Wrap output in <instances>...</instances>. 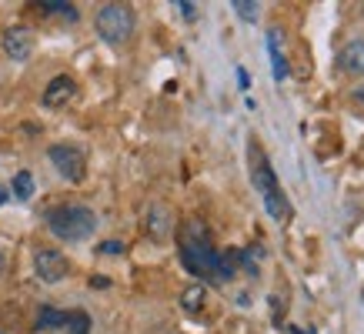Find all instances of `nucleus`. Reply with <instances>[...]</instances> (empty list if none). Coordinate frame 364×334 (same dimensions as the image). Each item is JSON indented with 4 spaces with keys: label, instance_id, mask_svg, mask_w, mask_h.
I'll use <instances>...</instances> for the list:
<instances>
[{
    "label": "nucleus",
    "instance_id": "4be33fe9",
    "mask_svg": "<svg viewBox=\"0 0 364 334\" xmlns=\"http://www.w3.org/2000/svg\"><path fill=\"white\" fill-rule=\"evenodd\" d=\"M7 198H11V194H7V188L0 184V204H7Z\"/></svg>",
    "mask_w": 364,
    "mask_h": 334
},
{
    "label": "nucleus",
    "instance_id": "f8f14e48",
    "mask_svg": "<svg viewBox=\"0 0 364 334\" xmlns=\"http://www.w3.org/2000/svg\"><path fill=\"white\" fill-rule=\"evenodd\" d=\"M204 301H208L204 284H191V288H184V294H181V308L188 314H198L200 308H204Z\"/></svg>",
    "mask_w": 364,
    "mask_h": 334
},
{
    "label": "nucleus",
    "instance_id": "b1692460",
    "mask_svg": "<svg viewBox=\"0 0 364 334\" xmlns=\"http://www.w3.org/2000/svg\"><path fill=\"white\" fill-rule=\"evenodd\" d=\"M294 334H311V331H301V328H294Z\"/></svg>",
    "mask_w": 364,
    "mask_h": 334
},
{
    "label": "nucleus",
    "instance_id": "9b49d317",
    "mask_svg": "<svg viewBox=\"0 0 364 334\" xmlns=\"http://www.w3.org/2000/svg\"><path fill=\"white\" fill-rule=\"evenodd\" d=\"M277 37H281V33L271 27V31H267V50H271V64H274V80H284L287 74H291V67H287L284 54H281V47H277Z\"/></svg>",
    "mask_w": 364,
    "mask_h": 334
},
{
    "label": "nucleus",
    "instance_id": "7ed1b4c3",
    "mask_svg": "<svg viewBox=\"0 0 364 334\" xmlns=\"http://www.w3.org/2000/svg\"><path fill=\"white\" fill-rule=\"evenodd\" d=\"M47 227H50L54 237H60L67 244H80L97 231V214L84 208V204H60V208L47 214Z\"/></svg>",
    "mask_w": 364,
    "mask_h": 334
},
{
    "label": "nucleus",
    "instance_id": "dca6fc26",
    "mask_svg": "<svg viewBox=\"0 0 364 334\" xmlns=\"http://www.w3.org/2000/svg\"><path fill=\"white\" fill-rule=\"evenodd\" d=\"M70 334H87L90 331V318L84 311H67V324H64Z\"/></svg>",
    "mask_w": 364,
    "mask_h": 334
},
{
    "label": "nucleus",
    "instance_id": "ddd939ff",
    "mask_svg": "<svg viewBox=\"0 0 364 334\" xmlns=\"http://www.w3.org/2000/svg\"><path fill=\"white\" fill-rule=\"evenodd\" d=\"M67 324V311H57V308H41L37 314V331H54V328H64Z\"/></svg>",
    "mask_w": 364,
    "mask_h": 334
},
{
    "label": "nucleus",
    "instance_id": "4468645a",
    "mask_svg": "<svg viewBox=\"0 0 364 334\" xmlns=\"http://www.w3.org/2000/svg\"><path fill=\"white\" fill-rule=\"evenodd\" d=\"M11 190H14V198H17V200H31L33 198V178H31V171H17V174H14Z\"/></svg>",
    "mask_w": 364,
    "mask_h": 334
},
{
    "label": "nucleus",
    "instance_id": "6e6552de",
    "mask_svg": "<svg viewBox=\"0 0 364 334\" xmlns=\"http://www.w3.org/2000/svg\"><path fill=\"white\" fill-rule=\"evenodd\" d=\"M74 94H77V84H74V77L57 74V77L44 87V107H64V104L74 97Z\"/></svg>",
    "mask_w": 364,
    "mask_h": 334
},
{
    "label": "nucleus",
    "instance_id": "f3484780",
    "mask_svg": "<svg viewBox=\"0 0 364 334\" xmlns=\"http://www.w3.org/2000/svg\"><path fill=\"white\" fill-rule=\"evenodd\" d=\"M231 7L237 11V17H241V21H247V23L257 21V11H261V7H257V4H251V0H234Z\"/></svg>",
    "mask_w": 364,
    "mask_h": 334
},
{
    "label": "nucleus",
    "instance_id": "1a4fd4ad",
    "mask_svg": "<svg viewBox=\"0 0 364 334\" xmlns=\"http://www.w3.org/2000/svg\"><path fill=\"white\" fill-rule=\"evenodd\" d=\"M147 234L154 241H167L174 234V217H171V211L164 204H151V211H147Z\"/></svg>",
    "mask_w": 364,
    "mask_h": 334
},
{
    "label": "nucleus",
    "instance_id": "20e7f679",
    "mask_svg": "<svg viewBox=\"0 0 364 334\" xmlns=\"http://www.w3.org/2000/svg\"><path fill=\"white\" fill-rule=\"evenodd\" d=\"M94 27H97V37L104 44L121 47L134 37V27H137V17L127 4H104L94 17Z\"/></svg>",
    "mask_w": 364,
    "mask_h": 334
},
{
    "label": "nucleus",
    "instance_id": "39448f33",
    "mask_svg": "<svg viewBox=\"0 0 364 334\" xmlns=\"http://www.w3.org/2000/svg\"><path fill=\"white\" fill-rule=\"evenodd\" d=\"M47 157L57 167V174L64 181H70V184H80L84 174H87V157H84V151L77 144H54L47 151Z\"/></svg>",
    "mask_w": 364,
    "mask_h": 334
},
{
    "label": "nucleus",
    "instance_id": "2eb2a0df",
    "mask_svg": "<svg viewBox=\"0 0 364 334\" xmlns=\"http://www.w3.org/2000/svg\"><path fill=\"white\" fill-rule=\"evenodd\" d=\"M41 11L44 14H64L67 21H77V7H74V4H64V0H44Z\"/></svg>",
    "mask_w": 364,
    "mask_h": 334
},
{
    "label": "nucleus",
    "instance_id": "9d476101",
    "mask_svg": "<svg viewBox=\"0 0 364 334\" xmlns=\"http://www.w3.org/2000/svg\"><path fill=\"white\" fill-rule=\"evenodd\" d=\"M338 67H341L344 74L364 80V41H351V44H344L341 54H338Z\"/></svg>",
    "mask_w": 364,
    "mask_h": 334
},
{
    "label": "nucleus",
    "instance_id": "393cba45",
    "mask_svg": "<svg viewBox=\"0 0 364 334\" xmlns=\"http://www.w3.org/2000/svg\"><path fill=\"white\" fill-rule=\"evenodd\" d=\"M361 304H364V291H361Z\"/></svg>",
    "mask_w": 364,
    "mask_h": 334
},
{
    "label": "nucleus",
    "instance_id": "5701e85b",
    "mask_svg": "<svg viewBox=\"0 0 364 334\" xmlns=\"http://www.w3.org/2000/svg\"><path fill=\"white\" fill-rule=\"evenodd\" d=\"M0 274H4V254H0Z\"/></svg>",
    "mask_w": 364,
    "mask_h": 334
},
{
    "label": "nucleus",
    "instance_id": "f03ea898",
    "mask_svg": "<svg viewBox=\"0 0 364 334\" xmlns=\"http://www.w3.org/2000/svg\"><path fill=\"white\" fill-rule=\"evenodd\" d=\"M218 247L210 244V234L204 224L198 221H188L184 224V234H181V261L188 267L191 274L198 278H210V271L218 264Z\"/></svg>",
    "mask_w": 364,
    "mask_h": 334
},
{
    "label": "nucleus",
    "instance_id": "0eeeda50",
    "mask_svg": "<svg viewBox=\"0 0 364 334\" xmlns=\"http://www.w3.org/2000/svg\"><path fill=\"white\" fill-rule=\"evenodd\" d=\"M0 44H4V54L11 60H27L33 54V33L27 27H7L4 37H0Z\"/></svg>",
    "mask_w": 364,
    "mask_h": 334
},
{
    "label": "nucleus",
    "instance_id": "423d86ee",
    "mask_svg": "<svg viewBox=\"0 0 364 334\" xmlns=\"http://www.w3.org/2000/svg\"><path fill=\"white\" fill-rule=\"evenodd\" d=\"M33 271H37V278L44 284H60L70 274V261L60 251H54V247H41L33 254Z\"/></svg>",
    "mask_w": 364,
    "mask_h": 334
},
{
    "label": "nucleus",
    "instance_id": "a878e982",
    "mask_svg": "<svg viewBox=\"0 0 364 334\" xmlns=\"http://www.w3.org/2000/svg\"><path fill=\"white\" fill-rule=\"evenodd\" d=\"M0 334H7V331H0Z\"/></svg>",
    "mask_w": 364,
    "mask_h": 334
},
{
    "label": "nucleus",
    "instance_id": "f257e3e1",
    "mask_svg": "<svg viewBox=\"0 0 364 334\" xmlns=\"http://www.w3.org/2000/svg\"><path fill=\"white\" fill-rule=\"evenodd\" d=\"M247 161H251L254 188L264 198V211L271 214L274 221H287V217H291V204H287L284 190H281V184H277V178H274V167H271V161H267V154L261 151L257 141H251V147H247Z\"/></svg>",
    "mask_w": 364,
    "mask_h": 334
},
{
    "label": "nucleus",
    "instance_id": "aec40b11",
    "mask_svg": "<svg viewBox=\"0 0 364 334\" xmlns=\"http://www.w3.org/2000/svg\"><path fill=\"white\" fill-rule=\"evenodd\" d=\"M90 288H111V278H104V274H94V278H90Z\"/></svg>",
    "mask_w": 364,
    "mask_h": 334
},
{
    "label": "nucleus",
    "instance_id": "6ab92c4d",
    "mask_svg": "<svg viewBox=\"0 0 364 334\" xmlns=\"http://www.w3.org/2000/svg\"><path fill=\"white\" fill-rule=\"evenodd\" d=\"M177 11L184 14V21H194V17H198V7H194V4H188V0H181V4H177Z\"/></svg>",
    "mask_w": 364,
    "mask_h": 334
},
{
    "label": "nucleus",
    "instance_id": "412c9836",
    "mask_svg": "<svg viewBox=\"0 0 364 334\" xmlns=\"http://www.w3.org/2000/svg\"><path fill=\"white\" fill-rule=\"evenodd\" d=\"M354 100H361V104H364V84H358V90H354Z\"/></svg>",
    "mask_w": 364,
    "mask_h": 334
},
{
    "label": "nucleus",
    "instance_id": "a211bd4d",
    "mask_svg": "<svg viewBox=\"0 0 364 334\" xmlns=\"http://www.w3.org/2000/svg\"><path fill=\"white\" fill-rule=\"evenodd\" d=\"M97 251H100V254H124V244H121V241H104Z\"/></svg>",
    "mask_w": 364,
    "mask_h": 334
}]
</instances>
